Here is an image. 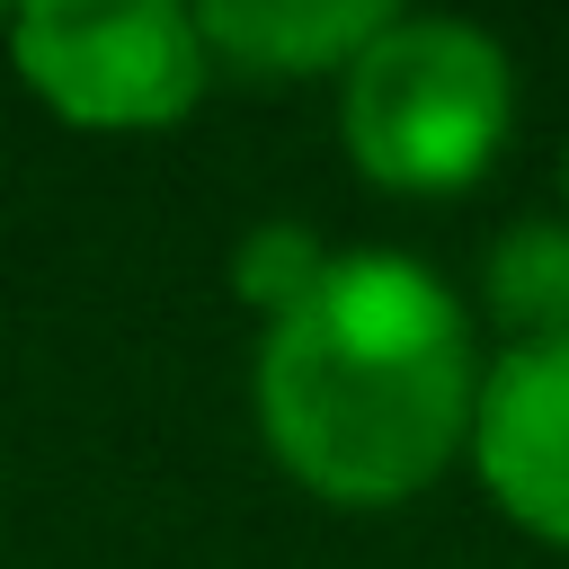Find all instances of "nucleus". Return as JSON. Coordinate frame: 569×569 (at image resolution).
Returning a JSON list of instances; mask_svg holds the SVG:
<instances>
[{
  "label": "nucleus",
  "mask_w": 569,
  "mask_h": 569,
  "mask_svg": "<svg viewBox=\"0 0 569 569\" xmlns=\"http://www.w3.org/2000/svg\"><path fill=\"white\" fill-rule=\"evenodd\" d=\"M480 365V320L427 258L338 249L329 276L258 329L249 427L302 498L382 516L462 462Z\"/></svg>",
  "instance_id": "nucleus-1"
},
{
  "label": "nucleus",
  "mask_w": 569,
  "mask_h": 569,
  "mask_svg": "<svg viewBox=\"0 0 569 569\" xmlns=\"http://www.w3.org/2000/svg\"><path fill=\"white\" fill-rule=\"evenodd\" d=\"M329 89H338V151L382 196L480 187L516 124V53L453 9H391Z\"/></svg>",
  "instance_id": "nucleus-2"
},
{
  "label": "nucleus",
  "mask_w": 569,
  "mask_h": 569,
  "mask_svg": "<svg viewBox=\"0 0 569 569\" xmlns=\"http://www.w3.org/2000/svg\"><path fill=\"white\" fill-rule=\"evenodd\" d=\"M18 89L71 133H169L222 80L187 0H36L0 18Z\"/></svg>",
  "instance_id": "nucleus-3"
},
{
  "label": "nucleus",
  "mask_w": 569,
  "mask_h": 569,
  "mask_svg": "<svg viewBox=\"0 0 569 569\" xmlns=\"http://www.w3.org/2000/svg\"><path fill=\"white\" fill-rule=\"evenodd\" d=\"M462 462L525 542L569 551V338H525L480 365Z\"/></svg>",
  "instance_id": "nucleus-4"
},
{
  "label": "nucleus",
  "mask_w": 569,
  "mask_h": 569,
  "mask_svg": "<svg viewBox=\"0 0 569 569\" xmlns=\"http://www.w3.org/2000/svg\"><path fill=\"white\" fill-rule=\"evenodd\" d=\"M391 0H196L204 53L231 80H338Z\"/></svg>",
  "instance_id": "nucleus-5"
},
{
  "label": "nucleus",
  "mask_w": 569,
  "mask_h": 569,
  "mask_svg": "<svg viewBox=\"0 0 569 569\" xmlns=\"http://www.w3.org/2000/svg\"><path fill=\"white\" fill-rule=\"evenodd\" d=\"M471 320L498 329V347L569 338V213H516L489 231L471 267Z\"/></svg>",
  "instance_id": "nucleus-6"
},
{
  "label": "nucleus",
  "mask_w": 569,
  "mask_h": 569,
  "mask_svg": "<svg viewBox=\"0 0 569 569\" xmlns=\"http://www.w3.org/2000/svg\"><path fill=\"white\" fill-rule=\"evenodd\" d=\"M329 258H338V240H320V231L293 222V213H267V222H249V231L231 240V293H240V311L267 329V320H284V311L329 276Z\"/></svg>",
  "instance_id": "nucleus-7"
},
{
  "label": "nucleus",
  "mask_w": 569,
  "mask_h": 569,
  "mask_svg": "<svg viewBox=\"0 0 569 569\" xmlns=\"http://www.w3.org/2000/svg\"><path fill=\"white\" fill-rule=\"evenodd\" d=\"M560 213H569V142H560Z\"/></svg>",
  "instance_id": "nucleus-8"
}]
</instances>
